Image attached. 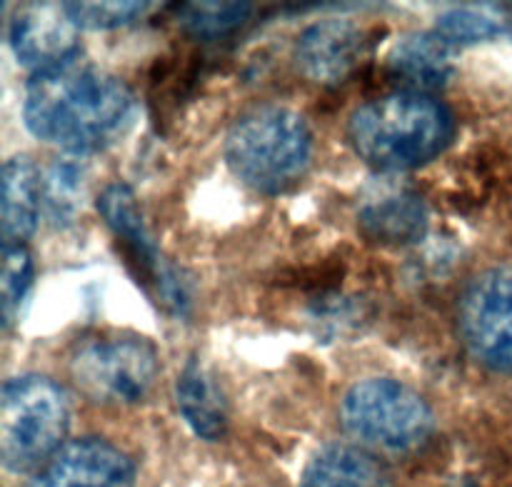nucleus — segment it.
<instances>
[{
    "label": "nucleus",
    "instance_id": "obj_1",
    "mask_svg": "<svg viewBox=\"0 0 512 487\" xmlns=\"http://www.w3.org/2000/svg\"><path fill=\"white\" fill-rule=\"evenodd\" d=\"M135 118V98L118 75L73 60L35 73L25 88V128L65 155H90L123 138Z\"/></svg>",
    "mask_w": 512,
    "mask_h": 487
},
{
    "label": "nucleus",
    "instance_id": "obj_2",
    "mask_svg": "<svg viewBox=\"0 0 512 487\" xmlns=\"http://www.w3.org/2000/svg\"><path fill=\"white\" fill-rule=\"evenodd\" d=\"M455 120L448 105L420 90H403L355 108L348 138L363 163L380 173L428 165L450 145Z\"/></svg>",
    "mask_w": 512,
    "mask_h": 487
},
{
    "label": "nucleus",
    "instance_id": "obj_3",
    "mask_svg": "<svg viewBox=\"0 0 512 487\" xmlns=\"http://www.w3.org/2000/svg\"><path fill=\"white\" fill-rule=\"evenodd\" d=\"M225 160L235 178L265 195L293 188L313 160V133L303 115L285 105L248 110L225 135Z\"/></svg>",
    "mask_w": 512,
    "mask_h": 487
},
{
    "label": "nucleus",
    "instance_id": "obj_4",
    "mask_svg": "<svg viewBox=\"0 0 512 487\" xmlns=\"http://www.w3.org/2000/svg\"><path fill=\"white\" fill-rule=\"evenodd\" d=\"M68 395L45 375H18L0 393V458L10 473L40 470L68 435Z\"/></svg>",
    "mask_w": 512,
    "mask_h": 487
},
{
    "label": "nucleus",
    "instance_id": "obj_5",
    "mask_svg": "<svg viewBox=\"0 0 512 487\" xmlns=\"http://www.w3.org/2000/svg\"><path fill=\"white\" fill-rule=\"evenodd\" d=\"M345 430L363 445L383 453H410L430 440L433 408L423 395L393 378L355 383L340 405Z\"/></svg>",
    "mask_w": 512,
    "mask_h": 487
},
{
    "label": "nucleus",
    "instance_id": "obj_6",
    "mask_svg": "<svg viewBox=\"0 0 512 487\" xmlns=\"http://www.w3.org/2000/svg\"><path fill=\"white\" fill-rule=\"evenodd\" d=\"M75 388L98 405L125 408L148 398L160 373L158 350L133 333L90 335L70 353Z\"/></svg>",
    "mask_w": 512,
    "mask_h": 487
},
{
    "label": "nucleus",
    "instance_id": "obj_7",
    "mask_svg": "<svg viewBox=\"0 0 512 487\" xmlns=\"http://www.w3.org/2000/svg\"><path fill=\"white\" fill-rule=\"evenodd\" d=\"M98 208L108 228L120 240L125 260L133 268L135 278L143 280L150 298L158 300L175 318L188 313L190 295L183 278L175 273L155 245L148 225H145L135 193L125 183H113L100 193Z\"/></svg>",
    "mask_w": 512,
    "mask_h": 487
},
{
    "label": "nucleus",
    "instance_id": "obj_8",
    "mask_svg": "<svg viewBox=\"0 0 512 487\" xmlns=\"http://www.w3.org/2000/svg\"><path fill=\"white\" fill-rule=\"evenodd\" d=\"M460 335L478 363L512 373V265L485 270L460 303Z\"/></svg>",
    "mask_w": 512,
    "mask_h": 487
},
{
    "label": "nucleus",
    "instance_id": "obj_9",
    "mask_svg": "<svg viewBox=\"0 0 512 487\" xmlns=\"http://www.w3.org/2000/svg\"><path fill=\"white\" fill-rule=\"evenodd\" d=\"M10 48L20 65L48 73L80 58V28L65 3L20 5L10 18Z\"/></svg>",
    "mask_w": 512,
    "mask_h": 487
},
{
    "label": "nucleus",
    "instance_id": "obj_10",
    "mask_svg": "<svg viewBox=\"0 0 512 487\" xmlns=\"http://www.w3.org/2000/svg\"><path fill=\"white\" fill-rule=\"evenodd\" d=\"M30 487H135V468L128 455L100 438L65 443Z\"/></svg>",
    "mask_w": 512,
    "mask_h": 487
},
{
    "label": "nucleus",
    "instance_id": "obj_11",
    "mask_svg": "<svg viewBox=\"0 0 512 487\" xmlns=\"http://www.w3.org/2000/svg\"><path fill=\"white\" fill-rule=\"evenodd\" d=\"M368 50V30L348 18H325L300 33L295 60L305 78L333 85L348 78L363 63Z\"/></svg>",
    "mask_w": 512,
    "mask_h": 487
},
{
    "label": "nucleus",
    "instance_id": "obj_12",
    "mask_svg": "<svg viewBox=\"0 0 512 487\" xmlns=\"http://www.w3.org/2000/svg\"><path fill=\"white\" fill-rule=\"evenodd\" d=\"M0 195V230L3 245H25L38 228L43 205V175L28 155H13L3 165Z\"/></svg>",
    "mask_w": 512,
    "mask_h": 487
},
{
    "label": "nucleus",
    "instance_id": "obj_13",
    "mask_svg": "<svg viewBox=\"0 0 512 487\" xmlns=\"http://www.w3.org/2000/svg\"><path fill=\"white\" fill-rule=\"evenodd\" d=\"M175 403L180 418L200 440H220L228 433V403L198 358H190L175 380Z\"/></svg>",
    "mask_w": 512,
    "mask_h": 487
},
{
    "label": "nucleus",
    "instance_id": "obj_14",
    "mask_svg": "<svg viewBox=\"0 0 512 487\" xmlns=\"http://www.w3.org/2000/svg\"><path fill=\"white\" fill-rule=\"evenodd\" d=\"M358 225L373 243L410 245L418 243L428 230V208L413 193H380L365 200L358 213Z\"/></svg>",
    "mask_w": 512,
    "mask_h": 487
},
{
    "label": "nucleus",
    "instance_id": "obj_15",
    "mask_svg": "<svg viewBox=\"0 0 512 487\" xmlns=\"http://www.w3.org/2000/svg\"><path fill=\"white\" fill-rule=\"evenodd\" d=\"M300 487H393V483L373 455L335 443L310 458Z\"/></svg>",
    "mask_w": 512,
    "mask_h": 487
},
{
    "label": "nucleus",
    "instance_id": "obj_16",
    "mask_svg": "<svg viewBox=\"0 0 512 487\" xmlns=\"http://www.w3.org/2000/svg\"><path fill=\"white\" fill-rule=\"evenodd\" d=\"M390 68L415 88H443L453 75L450 43L438 33H413L390 53Z\"/></svg>",
    "mask_w": 512,
    "mask_h": 487
},
{
    "label": "nucleus",
    "instance_id": "obj_17",
    "mask_svg": "<svg viewBox=\"0 0 512 487\" xmlns=\"http://www.w3.org/2000/svg\"><path fill=\"white\" fill-rule=\"evenodd\" d=\"M85 168L78 155H60L43 178V200L55 225H68L83 208Z\"/></svg>",
    "mask_w": 512,
    "mask_h": 487
},
{
    "label": "nucleus",
    "instance_id": "obj_18",
    "mask_svg": "<svg viewBox=\"0 0 512 487\" xmlns=\"http://www.w3.org/2000/svg\"><path fill=\"white\" fill-rule=\"evenodd\" d=\"M250 3H180L175 5V20L185 33L203 40L223 38L235 33L250 20Z\"/></svg>",
    "mask_w": 512,
    "mask_h": 487
},
{
    "label": "nucleus",
    "instance_id": "obj_19",
    "mask_svg": "<svg viewBox=\"0 0 512 487\" xmlns=\"http://www.w3.org/2000/svg\"><path fill=\"white\" fill-rule=\"evenodd\" d=\"M35 268L25 245H3V275H0V313L3 328L10 330L20 320L23 305L33 288Z\"/></svg>",
    "mask_w": 512,
    "mask_h": 487
},
{
    "label": "nucleus",
    "instance_id": "obj_20",
    "mask_svg": "<svg viewBox=\"0 0 512 487\" xmlns=\"http://www.w3.org/2000/svg\"><path fill=\"white\" fill-rule=\"evenodd\" d=\"M435 33L448 43H480L503 33V23L485 8H455L440 15Z\"/></svg>",
    "mask_w": 512,
    "mask_h": 487
},
{
    "label": "nucleus",
    "instance_id": "obj_21",
    "mask_svg": "<svg viewBox=\"0 0 512 487\" xmlns=\"http://www.w3.org/2000/svg\"><path fill=\"white\" fill-rule=\"evenodd\" d=\"M150 3H65V10L80 30H115L135 23Z\"/></svg>",
    "mask_w": 512,
    "mask_h": 487
},
{
    "label": "nucleus",
    "instance_id": "obj_22",
    "mask_svg": "<svg viewBox=\"0 0 512 487\" xmlns=\"http://www.w3.org/2000/svg\"><path fill=\"white\" fill-rule=\"evenodd\" d=\"M318 310H323V313H325V310H328V313H333V315H335V313H338V305H325V308H318ZM340 313H355V310H353V305L345 303V308L340 310ZM340 320H343V323L348 325L350 320H355V315H343V318H340Z\"/></svg>",
    "mask_w": 512,
    "mask_h": 487
}]
</instances>
